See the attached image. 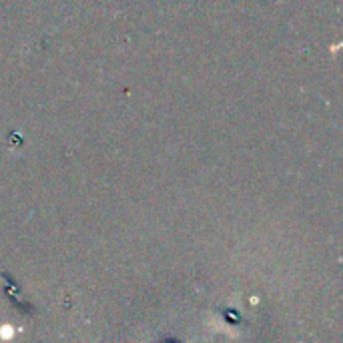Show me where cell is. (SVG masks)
Segmentation results:
<instances>
[{"instance_id": "obj_1", "label": "cell", "mask_w": 343, "mask_h": 343, "mask_svg": "<svg viewBox=\"0 0 343 343\" xmlns=\"http://www.w3.org/2000/svg\"><path fill=\"white\" fill-rule=\"evenodd\" d=\"M12 335H14L12 325H2V327H0V337H2V339H10Z\"/></svg>"}]
</instances>
